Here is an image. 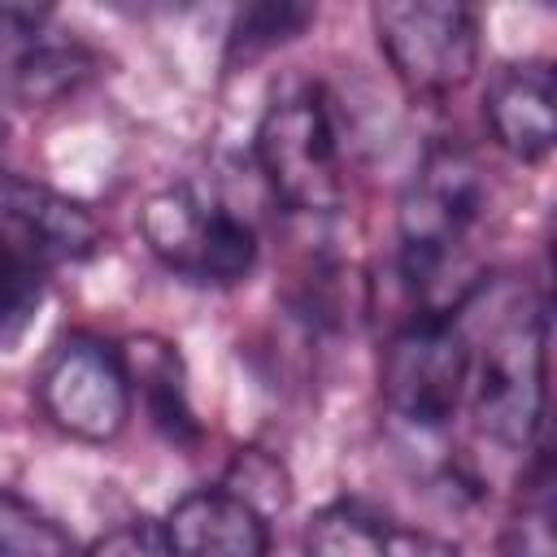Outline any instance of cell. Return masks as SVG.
Instances as JSON below:
<instances>
[{
	"label": "cell",
	"instance_id": "8fae6325",
	"mask_svg": "<svg viewBox=\"0 0 557 557\" xmlns=\"http://www.w3.org/2000/svg\"><path fill=\"white\" fill-rule=\"evenodd\" d=\"M126 379H131V392L139 387L157 426L170 435V440H196V418L187 409V392H183V366H178V352L165 344V339H135L131 352H126Z\"/></svg>",
	"mask_w": 557,
	"mask_h": 557
},
{
	"label": "cell",
	"instance_id": "30bf717a",
	"mask_svg": "<svg viewBox=\"0 0 557 557\" xmlns=\"http://www.w3.org/2000/svg\"><path fill=\"white\" fill-rule=\"evenodd\" d=\"M165 544L174 557H265L270 518L231 496L226 487L187 492L165 518Z\"/></svg>",
	"mask_w": 557,
	"mask_h": 557
},
{
	"label": "cell",
	"instance_id": "3957f363",
	"mask_svg": "<svg viewBox=\"0 0 557 557\" xmlns=\"http://www.w3.org/2000/svg\"><path fill=\"white\" fill-rule=\"evenodd\" d=\"M252 157L270 191L296 213H331L344 200L339 126L318 87L283 91L257 122Z\"/></svg>",
	"mask_w": 557,
	"mask_h": 557
},
{
	"label": "cell",
	"instance_id": "d6986e66",
	"mask_svg": "<svg viewBox=\"0 0 557 557\" xmlns=\"http://www.w3.org/2000/svg\"><path fill=\"white\" fill-rule=\"evenodd\" d=\"M387 557H461V553L426 531H387Z\"/></svg>",
	"mask_w": 557,
	"mask_h": 557
},
{
	"label": "cell",
	"instance_id": "e0dca14e",
	"mask_svg": "<svg viewBox=\"0 0 557 557\" xmlns=\"http://www.w3.org/2000/svg\"><path fill=\"white\" fill-rule=\"evenodd\" d=\"M222 487H226L231 496H239L244 505H252L261 518H270L274 509H283L287 496H292V487H287V470L278 466V457H270V453H261V448L239 453V457L231 461Z\"/></svg>",
	"mask_w": 557,
	"mask_h": 557
},
{
	"label": "cell",
	"instance_id": "4fadbf2b",
	"mask_svg": "<svg viewBox=\"0 0 557 557\" xmlns=\"http://www.w3.org/2000/svg\"><path fill=\"white\" fill-rule=\"evenodd\" d=\"M48 292V265L0 239V344H17Z\"/></svg>",
	"mask_w": 557,
	"mask_h": 557
},
{
	"label": "cell",
	"instance_id": "5bb4252c",
	"mask_svg": "<svg viewBox=\"0 0 557 557\" xmlns=\"http://www.w3.org/2000/svg\"><path fill=\"white\" fill-rule=\"evenodd\" d=\"M0 557H83L74 535L30 500L0 492Z\"/></svg>",
	"mask_w": 557,
	"mask_h": 557
},
{
	"label": "cell",
	"instance_id": "ffe728a7",
	"mask_svg": "<svg viewBox=\"0 0 557 557\" xmlns=\"http://www.w3.org/2000/svg\"><path fill=\"white\" fill-rule=\"evenodd\" d=\"M4 131H9V122H4V100H0V144H4Z\"/></svg>",
	"mask_w": 557,
	"mask_h": 557
},
{
	"label": "cell",
	"instance_id": "6da1fadb",
	"mask_svg": "<svg viewBox=\"0 0 557 557\" xmlns=\"http://www.w3.org/2000/svg\"><path fill=\"white\" fill-rule=\"evenodd\" d=\"M487 218V178L470 148L444 139L418 161L396 231H400V283L422 309L418 318H453L483 283L474 257V231Z\"/></svg>",
	"mask_w": 557,
	"mask_h": 557
},
{
	"label": "cell",
	"instance_id": "5b68a950",
	"mask_svg": "<svg viewBox=\"0 0 557 557\" xmlns=\"http://www.w3.org/2000/svg\"><path fill=\"white\" fill-rule=\"evenodd\" d=\"M392 74L426 100L470 83L479 65V17L457 0H383L370 9Z\"/></svg>",
	"mask_w": 557,
	"mask_h": 557
},
{
	"label": "cell",
	"instance_id": "277c9868",
	"mask_svg": "<svg viewBox=\"0 0 557 557\" xmlns=\"http://www.w3.org/2000/svg\"><path fill=\"white\" fill-rule=\"evenodd\" d=\"M139 231L152 257L191 283L226 287L239 283L257 261L252 226L196 187H165L148 196L139 209Z\"/></svg>",
	"mask_w": 557,
	"mask_h": 557
},
{
	"label": "cell",
	"instance_id": "52a82bcc",
	"mask_svg": "<svg viewBox=\"0 0 557 557\" xmlns=\"http://www.w3.org/2000/svg\"><path fill=\"white\" fill-rule=\"evenodd\" d=\"M39 405L57 431L104 444L126 426L135 392L122 357L109 344L91 335H70L65 344H57L39 374Z\"/></svg>",
	"mask_w": 557,
	"mask_h": 557
},
{
	"label": "cell",
	"instance_id": "9c48e42d",
	"mask_svg": "<svg viewBox=\"0 0 557 557\" xmlns=\"http://www.w3.org/2000/svg\"><path fill=\"white\" fill-rule=\"evenodd\" d=\"M553 100H557V87L544 61L500 65L483 91V117H487L492 139L518 161L548 157L553 135H557Z\"/></svg>",
	"mask_w": 557,
	"mask_h": 557
},
{
	"label": "cell",
	"instance_id": "9a60e30c",
	"mask_svg": "<svg viewBox=\"0 0 557 557\" xmlns=\"http://www.w3.org/2000/svg\"><path fill=\"white\" fill-rule=\"evenodd\" d=\"M313 22L309 4H292V0H265V4H248L235 26H231V44H226V61L235 65L239 57L252 61L287 39H296L305 26Z\"/></svg>",
	"mask_w": 557,
	"mask_h": 557
},
{
	"label": "cell",
	"instance_id": "2e32d148",
	"mask_svg": "<svg viewBox=\"0 0 557 557\" xmlns=\"http://www.w3.org/2000/svg\"><path fill=\"white\" fill-rule=\"evenodd\" d=\"M500 557H553V492H548V457H535V479L527 487L522 509L509 518L500 535Z\"/></svg>",
	"mask_w": 557,
	"mask_h": 557
},
{
	"label": "cell",
	"instance_id": "7c38bea8",
	"mask_svg": "<svg viewBox=\"0 0 557 557\" xmlns=\"http://www.w3.org/2000/svg\"><path fill=\"white\" fill-rule=\"evenodd\" d=\"M305 557H387V527L357 505H326L305 527Z\"/></svg>",
	"mask_w": 557,
	"mask_h": 557
},
{
	"label": "cell",
	"instance_id": "ac0fdd59",
	"mask_svg": "<svg viewBox=\"0 0 557 557\" xmlns=\"http://www.w3.org/2000/svg\"><path fill=\"white\" fill-rule=\"evenodd\" d=\"M83 557H174V553H170L165 531L157 522L135 518V522H122L109 535H100Z\"/></svg>",
	"mask_w": 557,
	"mask_h": 557
},
{
	"label": "cell",
	"instance_id": "8992f818",
	"mask_svg": "<svg viewBox=\"0 0 557 557\" xmlns=\"http://www.w3.org/2000/svg\"><path fill=\"white\" fill-rule=\"evenodd\" d=\"M470 383V344L453 318H413L405 322L379 366V392L392 418L418 431H440Z\"/></svg>",
	"mask_w": 557,
	"mask_h": 557
},
{
	"label": "cell",
	"instance_id": "ba28073f",
	"mask_svg": "<svg viewBox=\"0 0 557 557\" xmlns=\"http://www.w3.org/2000/svg\"><path fill=\"white\" fill-rule=\"evenodd\" d=\"M0 239L57 270L100 248V222L87 205L0 165Z\"/></svg>",
	"mask_w": 557,
	"mask_h": 557
},
{
	"label": "cell",
	"instance_id": "7a4b0ae2",
	"mask_svg": "<svg viewBox=\"0 0 557 557\" xmlns=\"http://www.w3.org/2000/svg\"><path fill=\"white\" fill-rule=\"evenodd\" d=\"M457 322V318H453ZM466 335V331H461ZM470 344V413L505 448H527L544 422L548 396V305L513 296Z\"/></svg>",
	"mask_w": 557,
	"mask_h": 557
}]
</instances>
